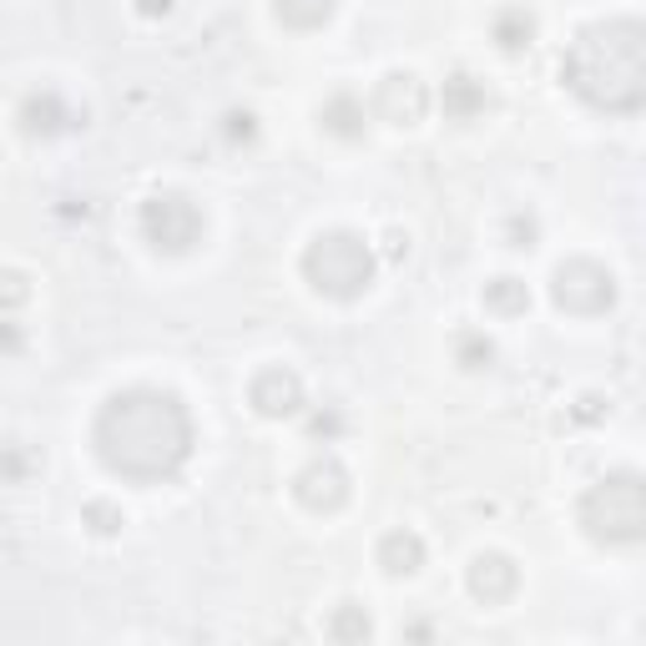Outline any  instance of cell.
<instances>
[{"instance_id": "cell-1", "label": "cell", "mask_w": 646, "mask_h": 646, "mask_svg": "<svg viewBox=\"0 0 646 646\" xmlns=\"http://www.w3.org/2000/svg\"><path fill=\"white\" fill-rule=\"evenodd\" d=\"M97 455L111 475L137 485L172 480L192 455V419L167 389H121L97 415Z\"/></svg>"}, {"instance_id": "cell-2", "label": "cell", "mask_w": 646, "mask_h": 646, "mask_svg": "<svg viewBox=\"0 0 646 646\" xmlns=\"http://www.w3.org/2000/svg\"><path fill=\"white\" fill-rule=\"evenodd\" d=\"M560 81L586 107L626 117L646 107V21L612 16L576 31V41L560 56Z\"/></svg>"}, {"instance_id": "cell-3", "label": "cell", "mask_w": 646, "mask_h": 646, "mask_svg": "<svg viewBox=\"0 0 646 646\" xmlns=\"http://www.w3.org/2000/svg\"><path fill=\"white\" fill-rule=\"evenodd\" d=\"M580 526L596 546H632L646 536V475L612 470L580 495Z\"/></svg>"}, {"instance_id": "cell-4", "label": "cell", "mask_w": 646, "mask_h": 646, "mask_svg": "<svg viewBox=\"0 0 646 646\" xmlns=\"http://www.w3.org/2000/svg\"><path fill=\"white\" fill-rule=\"evenodd\" d=\"M374 248L349 228H329L318 232L304 248V278L314 284V294L339 298V304H354V298L369 294L374 284Z\"/></svg>"}, {"instance_id": "cell-5", "label": "cell", "mask_w": 646, "mask_h": 646, "mask_svg": "<svg viewBox=\"0 0 646 646\" xmlns=\"http://www.w3.org/2000/svg\"><path fill=\"white\" fill-rule=\"evenodd\" d=\"M550 298L566 314H606L616 304V278L612 268L592 264V258H570L550 274Z\"/></svg>"}, {"instance_id": "cell-6", "label": "cell", "mask_w": 646, "mask_h": 646, "mask_svg": "<svg viewBox=\"0 0 646 646\" xmlns=\"http://www.w3.org/2000/svg\"><path fill=\"white\" fill-rule=\"evenodd\" d=\"M142 232L157 252H187L202 238V212L182 192H157L142 202Z\"/></svg>"}, {"instance_id": "cell-7", "label": "cell", "mask_w": 646, "mask_h": 646, "mask_svg": "<svg viewBox=\"0 0 646 646\" xmlns=\"http://www.w3.org/2000/svg\"><path fill=\"white\" fill-rule=\"evenodd\" d=\"M374 111H379V121H389V127H419L429 111L425 81H419L415 71H389V77L379 81V91H374Z\"/></svg>"}, {"instance_id": "cell-8", "label": "cell", "mask_w": 646, "mask_h": 646, "mask_svg": "<svg viewBox=\"0 0 646 646\" xmlns=\"http://www.w3.org/2000/svg\"><path fill=\"white\" fill-rule=\"evenodd\" d=\"M294 495H298V505H308V510H318V515H329V510H339L344 500H349V470H344L339 460H314V465H304L298 470V480H294Z\"/></svg>"}, {"instance_id": "cell-9", "label": "cell", "mask_w": 646, "mask_h": 646, "mask_svg": "<svg viewBox=\"0 0 646 646\" xmlns=\"http://www.w3.org/2000/svg\"><path fill=\"white\" fill-rule=\"evenodd\" d=\"M248 405L264 419H288L304 409V379L294 369H264L248 384Z\"/></svg>"}, {"instance_id": "cell-10", "label": "cell", "mask_w": 646, "mask_h": 646, "mask_svg": "<svg viewBox=\"0 0 646 646\" xmlns=\"http://www.w3.org/2000/svg\"><path fill=\"white\" fill-rule=\"evenodd\" d=\"M515 586H520V570H515L510 556H500V550H485V556L470 560V596L485 606H500L515 596Z\"/></svg>"}, {"instance_id": "cell-11", "label": "cell", "mask_w": 646, "mask_h": 646, "mask_svg": "<svg viewBox=\"0 0 646 646\" xmlns=\"http://www.w3.org/2000/svg\"><path fill=\"white\" fill-rule=\"evenodd\" d=\"M379 566H384V576H415L425 566V540L415 530H389L379 540Z\"/></svg>"}, {"instance_id": "cell-12", "label": "cell", "mask_w": 646, "mask_h": 646, "mask_svg": "<svg viewBox=\"0 0 646 646\" xmlns=\"http://www.w3.org/2000/svg\"><path fill=\"white\" fill-rule=\"evenodd\" d=\"M21 127L31 137H51V132H61V127H71V111L56 91H36V97L21 101Z\"/></svg>"}, {"instance_id": "cell-13", "label": "cell", "mask_w": 646, "mask_h": 646, "mask_svg": "<svg viewBox=\"0 0 646 646\" xmlns=\"http://www.w3.org/2000/svg\"><path fill=\"white\" fill-rule=\"evenodd\" d=\"M485 107H490V91H485L475 77H465V71H460V77H449V81H445V117L475 121Z\"/></svg>"}, {"instance_id": "cell-14", "label": "cell", "mask_w": 646, "mask_h": 646, "mask_svg": "<svg viewBox=\"0 0 646 646\" xmlns=\"http://www.w3.org/2000/svg\"><path fill=\"white\" fill-rule=\"evenodd\" d=\"M274 16L294 31H318L334 16V0H274Z\"/></svg>"}, {"instance_id": "cell-15", "label": "cell", "mask_w": 646, "mask_h": 646, "mask_svg": "<svg viewBox=\"0 0 646 646\" xmlns=\"http://www.w3.org/2000/svg\"><path fill=\"white\" fill-rule=\"evenodd\" d=\"M530 36H536V16L526 6H510V11L495 16V41H500V51H526Z\"/></svg>"}, {"instance_id": "cell-16", "label": "cell", "mask_w": 646, "mask_h": 646, "mask_svg": "<svg viewBox=\"0 0 646 646\" xmlns=\"http://www.w3.org/2000/svg\"><path fill=\"white\" fill-rule=\"evenodd\" d=\"M318 121H324V132H334V137H364V107L354 97H334L329 107L318 111Z\"/></svg>"}, {"instance_id": "cell-17", "label": "cell", "mask_w": 646, "mask_h": 646, "mask_svg": "<svg viewBox=\"0 0 646 646\" xmlns=\"http://www.w3.org/2000/svg\"><path fill=\"white\" fill-rule=\"evenodd\" d=\"M485 308H495V314H526L530 288L520 278H495V284H485Z\"/></svg>"}, {"instance_id": "cell-18", "label": "cell", "mask_w": 646, "mask_h": 646, "mask_svg": "<svg viewBox=\"0 0 646 646\" xmlns=\"http://www.w3.org/2000/svg\"><path fill=\"white\" fill-rule=\"evenodd\" d=\"M374 622L364 616V606H339V616L329 622V636L334 642H369Z\"/></svg>"}, {"instance_id": "cell-19", "label": "cell", "mask_w": 646, "mask_h": 646, "mask_svg": "<svg viewBox=\"0 0 646 646\" xmlns=\"http://www.w3.org/2000/svg\"><path fill=\"white\" fill-rule=\"evenodd\" d=\"M455 359H460L465 369H490V364H495V344L485 339V334H460V339H455Z\"/></svg>"}, {"instance_id": "cell-20", "label": "cell", "mask_w": 646, "mask_h": 646, "mask_svg": "<svg viewBox=\"0 0 646 646\" xmlns=\"http://www.w3.org/2000/svg\"><path fill=\"white\" fill-rule=\"evenodd\" d=\"M87 526L97 530V536H111V530H121V510L111 500H91L87 505Z\"/></svg>"}, {"instance_id": "cell-21", "label": "cell", "mask_w": 646, "mask_h": 646, "mask_svg": "<svg viewBox=\"0 0 646 646\" xmlns=\"http://www.w3.org/2000/svg\"><path fill=\"white\" fill-rule=\"evenodd\" d=\"M536 218L530 212H515L510 222H505V238H510V248H536Z\"/></svg>"}, {"instance_id": "cell-22", "label": "cell", "mask_w": 646, "mask_h": 646, "mask_svg": "<svg viewBox=\"0 0 646 646\" xmlns=\"http://www.w3.org/2000/svg\"><path fill=\"white\" fill-rule=\"evenodd\" d=\"M252 132H258V127H252L248 111H232V117H228V137H232V142H248Z\"/></svg>"}, {"instance_id": "cell-23", "label": "cell", "mask_w": 646, "mask_h": 646, "mask_svg": "<svg viewBox=\"0 0 646 646\" xmlns=\"http://www.w3.org/2000/svg\"><path fill=\"white\" fill-rule=\"evenodd\" d=\"M6 294H11V308H21V298H26V278H21V274H6Z\"/></svg>"}, {"instance_id": "cell-24", "label": "cell", "mask_w": 646, "mask_h": 646, "mask_svg": "<svg viewBox=\"0 0 646 646\" xmlns=\"http://www.w3.org/2000/svg\"><path fill=\"white\" fill-rule=\"evenodd\" d=\"M137 11H142V16H167V11H172V0H137Z\"/></svg>"}, {"instance_id": "cell-25", "label": "cell", "mask_w": 646, "mask_h": 646, "mask_svg": "<svg viewBox=\"0 0 646 646\" xmlns=\"http://www.w3.org/2000/svg\"><path fill=\"white\" fill-rule=\"evenodd\" d=\"M334 429H339V415H318L314 419V435H334Z\"/></svg>"}, {"instance_id": "cell-26", "label": "cell", "mask_w": 646, "mask_h": 646, "mask_svg": "<svg viewBox=\"0 0 646 646\" xmlns=\"http://www.w3.org/2000/svg\"><path fill=\"white\" fill-rule=\"evenodd\" d=\"M602 415V399H580V419H596Z\"/></svg>"}]
</instances>
